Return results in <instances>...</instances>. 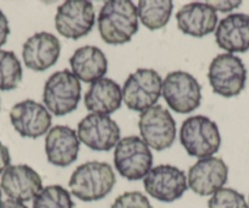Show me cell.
Returning a JSON list of instances; mask_svg holds the SVG:
<instances>
[{"label":"cell","instance_id":"6da1fadb","mask_svg":"<svg viewBox=\"0 0 249 208\" xmlns=\"http://www.w3.org/2000/svg\"><path fill=\"white\" fill-rule=\"evenodd\" d=\"M98 30L107 44L130 42L138 31L137 6L131 0H110L100 9Z\"/></svg>","mask_w":249,"mask_h":208},{"label":"cell","instance_id":"7a4b0ae2","mask_svg":"<svg viewBox=\"0 0 249 208\" xmlns=\"http://www.w3.org/2000/svg\"><path fill=\"white\" fill-rule=\"evenodd\" d=\"M116 183L112 167L104 162H87L76 168L69 180L71 195L83 202H94L109 195Z\"/></svg>","mask_w":249,"mask_h":208},{"label":"cell","instance_id":"3957f363","mask_svg":"<svg viewBox=\"0 0 249 208\" xmlns=\"http://www.w3.org/2000/svg\"><path fill=\"white\" fill-rule=\"evenodd\" d=\"M179 141L186 152L196 158L214 157L221 146V135L216 123L204 115H193L183 121Z\"/></svg>","mask_w":249,"mask_h":208},{"label":"cell","instance_id":"277c9868","mask_svg":"<svg viewBox=\"0 0 249 208\" xmlns=\"http://www.w3.org/2000/svg\"><path fill=\"white\" fill-rule=\"evenodd\" d=\"M81 82L72 71L60 70L50 75L43 90V103L52 114L64 116L77 109L81 99Z\"/></svg>","mask_w":249,"mask_h":208},{"label":"cell","instance_id":"5b68a950","mask_svg":"<svg viewBox=\"0 0 249 208\" xmlns=\"http://www.w3.org/2000/svg\"><path fill=\"white\" fill-rule=\"evenodd\" d=\"M114 163L117 173L130 181L142 180L153 166V153L138 136H127L115 147Z\"/></svg>","mask_w":249,"mask_h":208},{"label":"cell","instance_id":"8992f818","mask_svg":"<svg viewBox=\"0 0 249 208\" xmlns=\"http://www.w3.org/2000/svg\"><path fill=\"white\" fill-rule=\"evenodd\" d=\"M162 78L153 69H138L130 74L122 87V100L133 112H142L157 106L161 95Z\"/></svg>","mask_w":249,"mask_h":208},{"label":"cell","instance_id":"52a82bcc","mask_svg":"<svg viewBox=\"0 0 249 208\" xmlns=\"http://www.w3.org/2000/svg\"><path fill=\"white\" fill-rule=\"evenodd\" d=\"M161 95L175 113L190 114L200 106L202 86L186 71H172L162 81Z\"/></svg>","mask_w":249,"mask_h":208},{"label":"cell","instance_id":"ba28073f","mask_svg":"<svg viewBox=\"0 0 249 208\" xmlns=\"http://www.w3.org/2000/svg\"><path fill=\"white\" fill-rule=\"evenodd\" d=\"M208 78L216 95L231 98L238 95L246 87L247 69L237 56L219 54L210 63Z\"/></svg>","mask_w":249,"mask_h":208},{"label":"cell","instance_id":"9c48e42d","mask_svg":"<svg viewBox=\"0 0 249 208\" xmlns=\"http://www.w3.org/2000/svg\"><path fill=\"white\" fill-rule=\"evenodd\" d=\"M138 128L141 138L154 151L167 150L176 138V121L171 113L159 104L141 113Z\"/></svg>","mask_w":249,"mask_h":208},{"label":"cell","instance_id":"30bf717a","mask_svg":"<svg viewBox=\"0 0 249 208\" xmlns=\"http://www.w3.org/2000/svg\"><path fill=\"white\" fill-rule=\"evenodd\" d=\"M94 6L88 0H68L57 8L55 28L62 37L80 39L93 30Z\"/></svg>","mask_w":249,"mask_h":208},{"label":"cell","instance_id":"8fae6325","mask_svg":"<svg viewBox=\"0 0 249 208\" xmlns=\"http://www.w3.org/2000/svg\"><path fill=\"white\" fill-rule=\"evenodd\" d=\"M143 185L148 195L166 203L179 200L188 189L186 174L170 164H160L150 169L143 179Z\"/></svg>","mask_w":249,"mask_h":208},{"label":"cell","instance_id":"7c38bea8","mask_svg":"<svg viewBox=\"0 0 249 208\" xmlns=\"http://www.w3.org/2000/svg\"><path fill=\"white\" fill-rule=\"evenodd\" d=\"M77 136L90 150L107 152L121 140V130L110 115L90 113L78 123Z\"/></svg>","mask_w":249,"mask_h":208},{"label":"cell","instance_id":"4fadbf2b","mask_svg":"<svg viewBox=\"0 0 249 208\" xmlns=\"http://www.w3.org/2000/svg\"><path fill=\"white\" fill-rule=\"evenodd\" d=\"M229 178V167L217 157L198 159L188 170V188L199 196H213L224 188Z\"/></svg>","mask_w":249,"mask_h":208},{"label":"cell","instance_id":"5bb4252c","mask_svg":"<svg viewBox=\"0 0 249 208\" xmlns=\"http://www.w3.org/2000/svg\"><path fill=\"white\" fill-rule=\"evenodd\" d=\"M10 121L21 137L38 138L50 130L52 114L44 104L26 99L11 108Z\"/></svg>","mask_w":249,"mask_h":208},{"label":"cell","instance_id":"9a60e30c","mask_svg":"<svg viewBox=\"0 0 249 208\" xmlns=\"http://www.w3.org/2000/svg\"><path fill=\"white\" fill-rule=\"evenodd\" d=\"M0 186L10 200L28 202L42 191L43 181L39 174L26 164L10 166L1 174Z\"/></svg>","mask_w":249,"mask_h":208},{"label":"cell","instance_id":"2e32d148","mask_svg":"<svg viewBox=\"0 0 249 208\" xmlns=\"http://www.w3.org/2000/svg\"><path fill=\"white\" fill-rule=\"evenodd\" d=\"M60 52L61 44L56 36L49 32H38L23 43L22 59L28 69L42 73L56 64Z\"/></svg>","mask_w":249,"mask_h":208},{"label":"cell","instance_id":"e0dca14e","mask_svg":"<svg viewBox=\"0 0 249 208\" xmlns=\"http://www.w3.org/2000/svg\"><path fill=\"white\" fill-rule=\"evenodd\" d=\"M81 141L77 132L70 126L56 125L50 129L45 137V154L50 164L56 167L71 166L77 161Z\"/></svg>","mask_w":249,"mask_h":208},{"label":"cell","instance_id":"ac0fdd59","mask_svg":"<svg viewBox=\"0 0 249 208\" xmlns=\"http://www.w3.org/2000/svg\"><path fill=\"white\" fill-rule=\"evenodd\" d=\"M176 21L178 30L184 35L200 38L214 32L217 14L207 1H195L177 11Z\"/></svg>","mask_w":249,"mask_h":208},{"label":"cell","instance_id":"d6986e66","mask_svg":"<svg viewBox=\"0 0 249 208\" xmlns=\"http://www.w3.org/2000/svg\"><path fill=\"white\" fill-rule=\"evenodd\" d=\"M215 40L227 53H246L249 50V15L230 14L216 26Z\"/></svg>","mask_w":249,"mask_h":208},{"label":"cell","instance_id":"ffe728a7","mask_svg":"<svg viewBox=\"0 0 249 208\" xmlns=\"http://www.w3.org/2000/svg\"><path fill=\"white\" fill-rule=\"evenodd\" d=\"M122 104V90L111 78L103 77L90 83L85 95V107L88 112L110 115L119 111Z\"/></svg>","mask_w":249,"mask_h":208},{"label":"cell","instance_id":"44dd1931","mask_svg":"<svg viewBox=\"0 0 249 208\" xmlns=\"http://www.w3.org/2000/svg\"><path fill=\"white\" fill-rule=\"evenodd\" d=\"M70 65L72 74L78 80L93 83L107 74V59L100 48L86 45L75 50L70 58Z\"/></svg>","mask_w":249,"mask_h":208},{"label":"cell","instance_id":"7402d4cb","mask_svg":"<svg viewBox=\"0 0 249 208\" xmlns=\"http://www.w3.org/2000/svg\"><path fill=\"white\" fill-rule=\"evenodd\" d=\"M174 10L171 0H141L137 4V15L141 22L150 31L165 27Z\"/></svg>","mask_w":249,"mask_h":208},{"label":"cell","instance_id":"603a6c76","mask_svg":"<svg viewBox=\"0 0 249 208\" xmlns=\"http://www.w3.org/2000/svg\"><path fill=\"white\" fill-rule=\"evenodd\" d=\"M22 65L10 50L0 49V91H13L22 81Z\"/></svg>","mask_w":249,"mask_h":208},{"label":"cell","instance_id":"cb8c5ba5","mask_svg":"<svg viewBox=\"0 0 249 208\" xmlns=\"http://www.w3.org/2000/svg\"><path fill=\"white\" fill-rule=\"evenodd\" d=\"M32 208H75V202L69 192L61 185H49L33 200Z\"/></svg>","mask_w":249,"mask_h":208},{"label":"cell","instance_id":"d4e9b609","mask_svg":"<svg viewBox=\"0 0 249 208\" xmlns=\"http://www.w3.org/2000/svg\"><path fill=\"white\" fill-rule=\"evenodd\" d=\"M208 208H249L242 193L230 188H222L208 201Z\"/></svg>","mask_w":249,"mask_h":208},{"label":"cell","instance_id":"484cf974","mask_svg":"<svg viewBox=\"0 0 249 208\" xmlns=\"http://www.w3.org/2000/svg\"><path fill=\"white\" fill-rule=\"evenodd\" d=\"M110 208H153L147 196L140 191H128L120 195Z\"/></svg>","mask_w":249,"mask_h":208},{"label":"cell","instance_id":"4316f807","mask_svg":"<svg viewBox=\"0 0 249 208\" xmlns=\"http://www.w3.org/2000/svg\"><path fill=\"white\" fill-rule=\"evenodd\" d=\"M207 4L209 6H212L215 11H220V13H229V11H232L233 9L238 8L242 4V1H207Z\"/></svg>","mask_w":249,"mask_h":208},{"label":"cell","instance_id":"83f0119b","mask_svg":"<svg viewBox=\"0 0 249 208\" xmlns=\"http://www.w3.org/2000/svg\"><path fill=\"white\" fill-rule=\"evenodd\" d=\"M10 35V27H9V21L6 19L5 14L0 10V48L3 47L8 42V37Z\"/></svg>","mask_w":249,"mask_h":208},{"label":"cell","instance_id":"f1b7e54d","mask_svg":"<svg viewBox=\"0 0 249 208\" xmlns=\"http://www.w3.org/2000/svg\"><path fill=\"white\" fill-rule=\"evenodd\" d=\"M11 163V157L9 148L5 145L0 142V174H3L6 168L10 167Z\"/></svg>","mask_w":249,"mask_h":208},{"label":"cell","instance_id":"f546056e","mask_svg":"<svg viewBox=\"0 0 249 208\" xmlns=\"http://www.w3.org/2000/svg\"><path fill=\"white\" fill-rule=\"evenodd\" d=\"M0 208H28L23 202H18V201H14L8 198L5 201L0 202Z\"/></svg>","mask_w":249,"mask_h":208},{"label":"cell","instance_id":"4dcf8cb0","mask_svg":"<svg viewBox=\"0 0 249 208\" xmlns=\"http://www.w3.org/2000/svg\"><path fill=\"white\" fill-rule=\"evenodd\" d=\"M0 202H1V186H0Z\"/></svg>","mask_w":249,"mask_h":208},{"label":"cell","instance_id":"1f68e13d","mask_svg":"<svg viewBox=\"0 0 249 208\" xmlns=\"http://www.w3.org/2000/svg\"><path fill=\"white\" fill-rule=\"evenodd\" d=\"M248 206H249V200H248Z\"/></svg>","mask_w":249,"mask_h":208}]
</instances>
